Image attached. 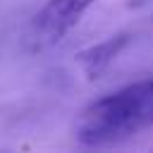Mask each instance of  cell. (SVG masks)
Wrapping results in <instances>:
<instances>
[{"label":"cell","instance_id":"obj_3","mask_svg":"<svg viewBox=\"0 0 153 153\" xmlns=\"http://www.w3.org/2000/svg\"><path fill=\"white\" fill-rule=\"evenodd\" d=\"M129 38H131L129 33H117V36H110V38L76 53V65L84 72V76L88 81H93L100 74H105L110 69V65L120 57V53L129 45Z\"/></svg>","mask_w":153,"mask_h":153},{"label":"cell","instance_id":"obj_1","mask_svg":"<svg viewBox=\"0 0 153 153\" xmlns=\"http://www.w3.org/2000/svg\"><path fill=\"white\" fill-rule=\"evenodd\" d=\"M153 127V76L127 84L91 100L74 122V139L81 146L103 148L122 143Z\"/></svg>","mask_w":153,"mask_h":153},{"label":"cell","instance_id":"obj_2","mask_svg":"<svg viewBox=\"0 0 153 153\" xmlns=\"http://www.w3.org/2000/svg\"><path fill=\"white\" fill-rule=\"evenodd\" d=\"M96 5V0H48L29 22L24 45L29 53H41L60 43L81 17Z\"/></svg>","mask_w":153,"mask_h":153}]
</instances>
